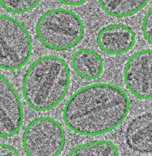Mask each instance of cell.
Returning a JSON list of instances; mask_svg holds the SVG:
<instances>
[{
	"label": "cell",
	"instance_id": "1",
	"mask_svg": "<svg viewBox=\"0 0 152 156\" xmlns=\"http://www.w3.org/2000/svg\"><path fill=\"white\" fill-rule=\"evenodd\" d=\"M130 99L123 89L96 83L78 89L67 101L63 119L74 133L95 136L110 133L129 115Z\"/></svg>",
	"mask_w": 152,
	"mask_h": 156
},
{
	"label": "cell",
	"instance_id": "2",
	"mask_svg": "<svg viewBox=\"0 0 152 156\" xmlns=\"http://www.w3.org/2000/svg\"><path fill=\"white\" fill-rule=\"evenodd\" d=\"M70 71L64 59L42 57L30 65L24 76L23 93L28 105L38 111L57 107L68 93Z\"/></svg>",
	"mask_w": 152,
	"mask_h": 156
},
{
	"label": "cell",
	"instance_id": "3",
	"mask_svg": "<svg viewBox=\"0 0 152 156\" xmlns=\"http://www.w3.org/2000/svg\"><path fill=\"white\" fill-rule=\"evenodd\" d=\"M36 33L41 43L55 51L69 50L83 37L85 28L76 14L64 9L48 10L39 19Z\"/></svg>",
	"mask_w": 152,
	"mask_h": 156
},
{
	"label": "cell",
	"instance_id": "4",
	"mask_svg": "<svg viewBox=\"0 0 152 156\" xmlns=\"http://www.w3.org/2000/svg\"><path fill=\"white\" fill-rule=\"evenodd\" d=\"M32 41L23 24L8 15L0 16V66L13 71L24 66L30 59Z\"/></svg>",
	"mask_w": 152,
	"mask_h": 156
},
{
	"label": "cell",
	"instance_id": "5",
	"mask_svg": "<svg viewBox=\"0 0 152 156\" xmlns=\"http://www.w3.org/2000/svg\"><path fill=\"white\" fill-rule=\"evenodd\" d=\"M65 145L62 126L50 117L34 119L23 135V146L27 155L57 156L62 152Z\"/></svg>",
	"mask_w": 152,
	"mask_h": 156
},
{
	"label": "cell",
	"instance_id": "6",
	"mask_svg": "<svg viewBox=\"0 0 152 156\" xmlns=\"http://www.w3.org/2000/svg\"><path fill=\"white\" fill-rule=\"evenodd\" d=\"M124 80L129 91L136 98L152 99V50H139L128 60Z\"/></svg>",
	"mask_w": 152,
	"mask_h": 156
},
{
	"label": "cell",
	"instance_id": "7",
	"mask_svg": "<svg viewBox=\"0 0 152 156\" xmlns=\"http://www.w3.org/2000/svg\"><path fill=\"white\" fill-rule=\"evenodd\" d=\"M21 99L13 85L3 75L0 77V134L2 138L19 133L23 123Z\"/></svg>",
	"mask_w": 152,
	"mask_h": 156
},
{
	"label": "cell",
	"instance_id": "8",
	"mask_svg": "<svg viewBox=\"0 0 152 156\" xmlns=\"http://www.w3.org/2000/svg\"><path fill=\"white\" fill-rule=\"evenodd\" d=\"M136 42L133 30L123 25H111L103 28L97 37L100 48L109 55H122L131 50Z\"/></svg>",
	"mask_w": 152,
	"mask_h": 156
},
{
	"label": "cell",
	"instance_id": "9",
	"mask_svg": "<svg viewBox=\"0 0 152 156\" xmlns=\"http://www.w3.org/2000/svg\"><path fill=\"white\" fill-rule=\"evenodd\" d=\"M126 142L137 152H152V112H146L133 119L125 133Z\"/></svg>",
	"mask_w": 152,
	"mask_h": 156
},
{
	"label": "cell",
	"instance_id": "10",
	"mask_svg": "<svg viewBox=\"0 0 152 156\" xmlns=\"http://www.w3.org/2000/svg\"><path fill=\"white\" fill-rule=\"evenodd\" d=\"M72 66L79 76L89 80L98 79L104 70L100 55L89 49H81L75 52L72 57Z\"/></svg>",
	"mask_w": 152,
	"mask_h": 156
},
{
	"label": "cell",
	"instance_id": "11",
	"mask_svg": "<svg viewBox=\"0 0 152 156\" xmlns=\"http://www.w3.org/2000/svg\"><path fill=\"white\" fill-rule=\"evenodd\" d=\"M102 10L115 17H129L143 9L150 0H98Z\"/></svg>",
	"mask_w": 152,
	"mask_h": 156
},
{
	"label": "cell",
	"instance_id": "12",
	"mask_svg": "<svg viewBox=\"0 0 152 156\" xmlns=\"http://www.w3.org/2000/svg\"><path fill=\"white\" fill-rule=\"evenodd\" d=\"M118 148L111 141H96L79 145L68 153L72 156H116Z\"/></svg>",
	"mask_w": 152,
	"mask_h": 156
},
{
	"label": "cell",
	"instance_id": "13",
	"mask_svg": "<svg viewBox=\"0 0 152 156\" xmlns=\"http://www.w3.org/2000/svg\"><path fill=\"white\" fill-rule=\"evenodd\" d=\"M41 0H1L2 7L9 12L23 14L34 9Z\"/></svg>",
	"mask_w": 152,
	"mask_h": 156
},
{
	"label": "cell",
	"instance_id": "14",
	"mask_svg": "<svg viewBox=\"0 0 152 156\" xmlns=\"http://www.w3.org/2000/svg\"><path fill=\"white\" fill-rule=\"evenodd\" d=\"M142 31L144 39L152 44V7L148 10L144 17Z\"/></svg>",
	"mask_w": 152,
	"mask_h": 156
},
{
	"label": "cell",
	"instance_id": "15",
	"mask_svg": "<svg viewBox=\"0 0 152 156\" xmlns=\"http://www.w3.org/2000/svg\"><path fill=\"white\" fill-rule=\"evenodd\" d=\"M0 155L5 156V155H12V156H17L19 155V153L17 151V150L7 144L2 143L0 145Z\"/></svg>",
	"mask_w": 152,
	"mask_h": 156
},
{
	"label": "cell",
	"instance_id": "16",
	"mask_svg": "<svg viewBox=\"0 0 152 156\" xmlns=\"http://www.w3.org/2000/svg\"><path fill=\"white\" fill-rule=\"evenodd\" d=\"M64 5L69 6H78L86 3L87 0H58Z\"/></svg>",
	"mask_w": 152,
	"mask_h": 156
}]
</instances>
